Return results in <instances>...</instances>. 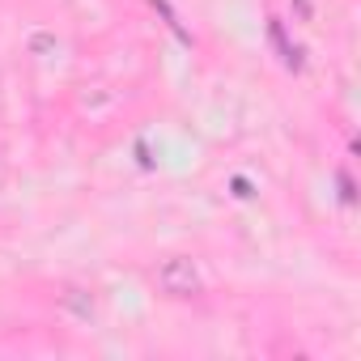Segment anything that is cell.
Segmentation results:
<instances>
[{
    "label": "cell",
    "instance_id": "2",
    "mask_svg": "<svg viewBox=\"0 0 361 361\" xmlns=\"http://www.w3.org/2000/svg\"><path fill=\"white\" fill-rule=\"evenodd\" d=\"M268 35H272V47L281 51L285 68H293V73H298V68H302V51H298V47H289V39H285V26H281V22H272V26H268Z\"/></svg>",
    "mask_w": 361,
    "mask_h": 361
},
{
    "label": "cell",
    "instance_id": "1",
    "mask_svg": "<svg viewBox=\"0 0 361 361\" xmlns=\"http://www.w3.org/2000/svg\"><path fill=\"white\" fill-rule=\"evenodd\" d=\"M157 285H161V293H170V298H192V293H200V272H196L192 259L174 255V259H166V264L157 268Z\"/></svg>",
    "mask_w": 361,
    "mask_h": 361
}]
</instances>
